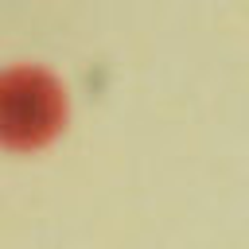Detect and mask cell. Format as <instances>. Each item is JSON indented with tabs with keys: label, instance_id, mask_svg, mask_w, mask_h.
I'll return each mask as SVG.
<instances>
[{
	"label": "cell",
	"instance_id": "6da1fadb",
	"mask_svg": "<svg viewBox=\"0 0 249 249\" xmlns=\"http://www.w3.org/2000/svg\"><path fill=\"white\" fill-rule=\"evenodd\" d=\"M66 117L58 82L39 66L0 70V144L16 152L43 148Z\"/></svg>",
	"mask_w": 249,
	"mask_h": 249
}]
</instances>
